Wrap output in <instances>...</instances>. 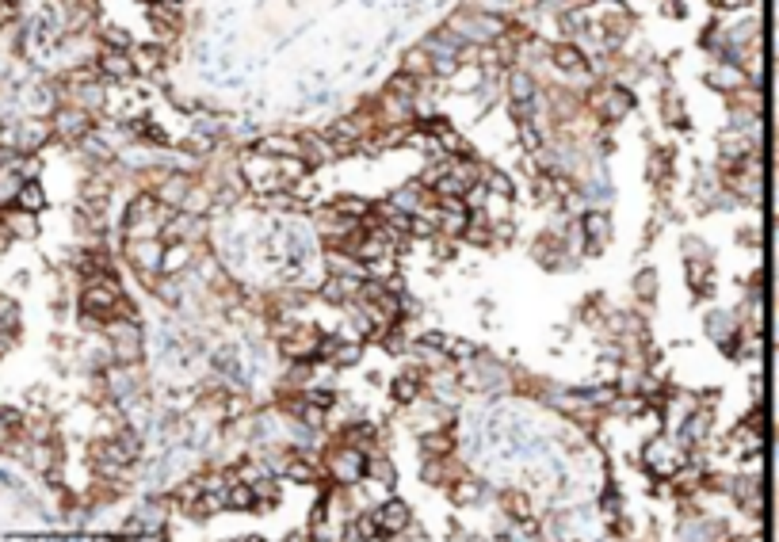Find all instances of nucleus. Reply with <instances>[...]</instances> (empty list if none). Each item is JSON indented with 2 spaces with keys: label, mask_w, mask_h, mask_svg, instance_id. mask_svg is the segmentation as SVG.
Here are the masks:
<instances>
[{
  "label": "nucleus",
  "mask_w": 779,
  "mask_h": 542,
  "mask_svg": "<svg viewBox=\"0 0 779 542\" xmlns=\"http://www.w3.org/2000/svg\"><path fill=\"white\" fill-rule=\"evenodd\" d=\"M309 401H314L317 408H325V405L337 401V393H329V390H309Z\"/></svg>",
  "instance_id": "44"
},
{
  "label": "nucleus",
  "mask_w": 779,
  "mask_h": 542,
  "mask_svg": "<svg viewBox=\"0 0 779 542\" xmlns=\"http://www.w3.org/2000/svg\"><path fill=\"white\" fill-rule=\"evenodd\" d=\"M642 462H645V470L653 473V478H673L676 470H680V455H676L673 451V443L669 439H650V443H645V451H642Z\"/></svg>",
  "instance_id": "2"
},
{
  "label": "nucleus",
  "mask_w": 779,
  "mask_h": 542,
  "mask_svg": "<svg viewBox=\"0 0 779 542\" xmlns=\"http://www.w3.org/2000/svg\"><path fill=\"white\" fill-rule=\"evenodd\" d=\"M252 504H256L252 485H229V493H226V508H252Z\"/></svg>",
  "instance_id": "24"
},
{
  "label": "nucleus",
  "mask_w": 779,
  "mask_h": 542,
  "mask_svg": "<svg viewBox=\"0 0 779 542\" xmlns=\"http://www.w3.org/2000/svg\"><path fill=\"white\" fill-rule=\"evenodd\" d=\"M50 126L58 130L65 141H81V138H88V130H92V119H88V111H81V107H61Z\"/></svg>",
  "instance_id": "3"
},
{
  "label": "nucleus",
  "mask_w": 779,
  "mask_h": 542,
  "mask_svg": "<svg viewBox=\"0 0 779 542\" xmlns=\"http://www.w3.org/2000/svg\"><path fill=\"white\" fill-rule=\"evenodd\" d=\"M268 157V153H275V157H291V153H302V141L298 138H283V134H272V138H264L260 146H256Z\"/></svg>",
  "instance_id": "12"
},
{
  "label": "nucleus",
  "mask_w": 779,
  "mask_h": 542,
  "mask_svg": "<svg viewBox=\"0 0 779 542\" xmlns=\"http://www.w3.org/2000/svg\"><path fill=\"white\" fill-rule=\"evenodd\" d=\"M287 473H291V478H298V481H314V470H309L306 462H291V466H287Z\"/></svg>",
  "instance_id": "43"
},
{
  "label": "nucleus",
  "mask_w": 779,
  "mask_h": 542,
  "mask_svg": "<svg viewBox=\"0 0 779 542\" xmlns=\"http://www.w3.org/2000/svg\"><path fill=\"white\" fill-rule=\"evenodd\" d=\"M710 84H741V73L738 69H718V73H710Z\"/></svg>",
  "instance_id": "41"
},
{
  "label": "nucleus",
  "mask_w": 779,
  "mask_h": 542,
  "mask_svg": "<svg viewBox=\"0 0 779 542\" xmlns=\"http://www.w3.org/2000/svg\"><path fill=\"white\" fill-rule=\"evenodd\" d=\"M367 473H371L374 481H382V485H394V481H397L394 462H386V458H367Z\"/></svg>",
  "instance_id": "22"
},
{
  "label": "nucleus",
  "mask_w": 779,
  "mask_h": 542,
  "mask_svg": "<svg viewBox=\"0 0 779 542\" xmlns=\"http://www.w3.org/2000/svg\"><path fill=\"white\" fill-rule=\"evenodd\" d=\"M252 493H256V501H279V485H275L272 478H260V481H252Z\"/></svg>",
  "instance_id": "34"
},
{
  "label": "nucleus",
  "mask_w": 779,
  "mask_h": 542,
  "mask_svg": "<svg viewBox=\"0 0 779 542\" xmlns=\"http://www.w3.org/2000/svg\"><path fill=\"white\" fill-rule=\"evenodd\" d=\"M138 65H142V69H157V65H161V50H157V46L138 50Z\"/></svg>",
  "instance_id": "38"
},
{
  "label": "nucleus",
  "mask_w": 779,
  "mask_h": 542,
  "mask_svg": "<svg viewBox=\"0 0 779 542\" xmlns=\"http://www.w3.org/2000/svg\"><path fill=\"white\" fill-rule=\"evenodd\" d=\"M500 504L512 512V519H520V523H531V504H527L524 493H512V489H508L505 496H500Z\"/></svg>",
  "instance_id": "18"
},
{
  "label": "nucleus",
  "mask_w": 779,
  "mask_h": 542,
  "mask_svg": "<svg viewBox=\"0 0 779 542\" xmlns=\"http://www.w3.org/2000/svg\"><path fill=\"white\" fill-rule=\"evenodd\" d=\"M359 344H337V351H332V363H340V367H348V363L359 359Z\"/></svg>",
  "instance_id": "33"
},
{
  "label": "nucleus",
  "mask_w": 779,
  "mask_h": 542,
  "mask_svg": "<svg viewBox=\"0 0 779 542\" xmlns=\"http://www.w3.org/2000/svg\"><path fill=\"white\" fill-rule=\"evenodd\" d=\"M104 199H107V184L99 180V176H92V180L84 184V203L96 206V203H104Z\"/></svg>",
  "instance_id": "31"
},
{
  "label": "nucleus",
  "mask_w": 779,
  "mask_h": 542,
  "mask_svg": "<svg viewBox=\"0 0 779 542\" xmlns=\"http://www.w3.org/2000/svg\"><path fill=\"white\" fill-rule=\"evenodd\" d=\"M138 356H142L138 328L130 325V321H115V325H111V359H115L119 367H134Z\"/></svg>",
  "instance_id": "1"
},
{
  "label": "nucleus",
  "mask_w": 779,
  "mask_h": 542,
  "mask_svg": "<svg viewBox=\"0 0 779 542\" xmlns=\"http://www.w3.org/2000/svg\"><path fill=\"white\" fill-rule=\"evenodd\" d=\"M413 84H417V81H413V76H409V73H397V76H394V84H390V92H394L397 99H409V96L417 92Z\"/></svg>",
  "instance_id": "32"
},
{
  "label": "nucleus",
  "mask_w": 779,
  "mask_h": 542,
  "mask_svg": "<svg viewBox=\"0 0 779 542\" xmlns=\"http://www.w3.org/2000/svg\"><path fill=\"white\" fill-rule=\"evenodd\" d=\"M466 226H470V206H466L462 199H443L440 229H447V234H466Z\"/></svg>",
  "instance_id": "6"
},
{
  "label": "nucleus",
  "mask_w": 779,
  "mask_h": 542,
  "mask_svg": "<svg viewBox=\"0 0 779 542\" xmlns=\"http://www.w3.org/2000/svg\"><path fill=\"white\" fill-rule=\"evenodd\" d=\"M436 256H443V260L455 256V245H447V241H436Z\"/></svg>",
  "instance_id": "46"
},
{
  "label": "nucleus",
  "mask_w": 779,
  "mask_h": 542,
  "mask_svg": "<svg viewBox=\"0 0 779 542\" xmlns=\"http://www.w3.org/2000/svg\"><path fill=\"white\" fill-rule=\"evenodd\" d=\"M302 416L309 420V428H317V424H321V408H317V405H314V408H302Z\"/></svg>",
  "instance_id": "45"
},
{
  "label": "nucleus",
  "mask_w": 779,
  "mask_h": 542,
  "mask_svg": "<svg viewBox=\"0 0 779 542\" xmlns=\"http://www.w3.org/2000/svg\"><path fill=\"white\" fill-rule=\"evenodd\" d=\"M99 69H104L107 76H130L134 73V61H130L126 54H119V50H104L99 54Z\"/></svg>",
  "instance_id": "11"
},
{
  "label": "nucleus",
  "mask_w": 779,
  "mask_h": 542,
  "mask_svg": "<svg viewBox=\"0 0 779 542\" xmlns=\"http://www.w3.org/2000/svg\"><path fill=\"white\" fill-rule=\"evenodd\" d=\"M12 16H16L12 4H0V24H4V19H12Z\"/></svg>",
  "instance_id": "47"
},
{
  "label": "nucleus",
  "mask_w": 779,
  "mask_h": 542,
  "mask_svg": "<svg viewBox=\"0 0 779 542\" xmlns=\"http://www.w3.org/2000/svg\"><path fill=\"white\" fill-rule=\"evenodd\" d=\"M329 138H337V141H355V138H359V126H355L352 119H340V123L329 126Z\"/></svg>",
  "instance_id": "30"
},
{
  "label": "nucleus",
  "mask_w": 779,
  "mask_h": 542,
  "mask_svg": "<svg viewBox=\"0 0 779 542\" xmlns=\"http://www.w3.org/2000/svg\"><path fill=\"white\" fill-rule=\"evenodd\" d=\"M653 291H658V271H653V268H645V271L638 275V279H634V294L650 302V298H653Z\"/></svg>",
  "instance_id": "27"
},
{
  "label": "nucleus",
  "mask_w": 779,
  "mask_h": 542,
  "mask_svg": "<svg viewBox=\"0 0 779 542\" xmlns=\"http://www.w3.org/2000/svg\"><path fill=\"white\" fill-rule=\"evenodd\" d=\"M707 328H710V336H715V340H722V344H726V336H730V321L722 317V313H710V317H707Z\"/></svg>",
  "instance_id": "35"
},
{
  "label": "nucleus",
  "mask_w": 779,
  "mask_h": 542,
  "mask_svg": "<svg viewBox=\"0 0 779 542\" xmlns=\"http://www.w3.org/2000/svg\"><path fill=\"white\" fill-rule=\"evenodd\" d=\"M161 195L169 199V203H184V195H187V180H184V176H169V180H164V187H161Z\"/></svg>",
  "instance_id": "28"
},
{
  "label": "nucleus",
  "mask_w": 779,
  "mask_h": 542,
  "mask_svg": "<svg viewBox=\"0 0 779 542\" xmlns=\"http://www.w3.org/2000/svg\"><path fill=\"white\" fill-rule=\"evenodd\" d=\"M0 222L8 226V234H12V237H35L39 234L35 214H27V210H8V214H0Z\"/></svg>",
  "instance_id": "9"
},
{
  "label": "nucleus",
  "mask_w": 779,
  "mask_h": 542,
  "mask_svg": "<svg viewBox=\"0 0 779 542\" xmlns=\"http://www.w3.org/2000/svg\"><path fill=\"white\" fill-rule=\"evenodd\" d=\"M417 393H420V386H417V374H402V378L394 382V397H397V401H402V405H405V401H413Z\"/></svg>",
  "instance_id": "25"
},
{
  "label": "nucleus",
  "mask_w": 779,
  "mask_h": 542,
  "mask_svg": "<svg viewBox=\"0 0 779 542\" xmlns=\"http://www.w3.org/2000/svg\"><path fill=\"white\" fill-rule=\"evenodd\" d=\"M512 104H535V81H531L527 73H512Z\"/></svg>",
  "instance_id": "16"
},
{
  "label": "nucleus",
  "mask_w": 779,
  "mask_h": 542,
  "mask_svg": "<svg viewBox=\"0 0 779 542\" xmlns=\"http://www.w3.org/2000/svg\"><path fill=\"white\" fill-rule=\"evenodd\" d=\"M374 523L382 535H402L409 527V508L402 501H386L382 508H374Z\"/></svg>",
  "instance_id": "5"
},
{
  "label": "nucleus",
  "mask_w": 779,
  "mask_h": 542,
  "mask_svg": "<svg viewBox=\"0 0 779 542\" xmlns=\"http://www.w3.org/2000/svg\"><path fill=\"white\" fill-rule=\"evenodd\" d=\"M187 260H192V249H187V245H180V249H164L161 271H176V268H184Z\"/></svg>",
  "instance_id": "26"
},
{
  "label": "nucleus",
  "mask_w": 779,
  "mask_h": 542,
  "mask_svg": "<svg viewBox=\"0 0 779 542\" xmlns=\"http://www.w3.org/2000/svg\"><path fill=\"white\" fill-rule=\"evenodd\" d=\"M104 39H107V46H111V50H115V46H119V50H126V46H130L126 31H115V27H107V31H104Z\"/></svg>",
  "instance_id": "39"
},
{
  "label": "nucleus",
  "mask_w": 779,
  "mask_h": 542,
  "mask_svg": "<svg viewBox=\"0 0 779 542\" xmlns=\"http://www.w3.org/2000/svg\"><path fill=\"white\" fill-rule=\"evenodd\" d=\"M16 203H19V210H27V214H39V210L46 206V195H42V187L35 180H27L24 187H19Z\"/></svg>",
  "instance_id": "15"
},
{
  "label": "nucleus",
  "mask_w": 779,
  "mask_h": 542,
  "mask_svg": "<svg viewBox=\"0 0 779 542\" xmlns=\"http://www.w3.org/2000/svg\"><path fill=\"white\" fill-rule=\"evenodd\" d=\"M482 493H485L482 481H470V478H466V481L455 485L451 496H455V504H474V501H482Z\"/></svg>",
  "instance_id": "21"
},
{
  "label": "nucleus",
  "mask_w": 779,
  "mask_h": 542,
  "mask_svg": "<svg viewBox=\"0 0 779 542\" xmlns=\"http://www.w3.org/2000/svg\"><path fill=\"white\" fill-rule=\"evenodd\" d=\"M27 180H19V176L12 172V169H0V206L8 203V199H16L19 195V187H24Z\"/></svg>",
  "instance_id": "23"
},
{
  "label": "nucleus",
  "mask_w": 779,
  "mask_h": 542,
  "mask_svg": "<svg viewBox=\"0 0 779 542\" xmlns=\"http://www.w3.org/2000/svg\"><path fill=\"white\" fill-rule=\"evenodd\" d=\"M447 351H455L459 359H474V356H477V348H474V344H466V340H451Z\"/></svg>",
  "instance_id": "42"
},
{
  "label": "nucleus",
  "mask_w": 779,
  "mask_h": 542,
  "mask_svg": "<svg viewBox=\"0 0 779 542\" xmlns=\"http://www.w3.org/2000/svg\"><path fill=\"white\" fill-rule=\"evenodd\" d=\"M585 234H588V252H600L607 245V237H611V226H607V218L600 214V210H588L585 214Z\"/></svg>",
  "instance_id": "7"
},
{
  "label": "nucleus",
  "mask_w": 779,
  "mask_h": 542,
  "mask_svg": "<svg viewBox=\"0 0 779 542\" xmlns=\"http://www.w3.org/2000/svg\"><path fill=\"white\" fill-rule=\"evenodd\" d=\"M707 424H710V413L703 408V413H692L684 420V443H699V439L707 436Z\"/></svg>",
  "instance_id": "19"
},
{
  "label": "nucleus",
  "mask_w": 779,
  "mask_h": 542,
  "mask_svg": "<svg viewBox=\"0 0 779 542\" xmlns=\"http://www.w3.org/2000/svg\"><path fill=\"white\" fill-rule=\"evenodd\" d=\"M443 470H447V462H443V466L440 462H428V466L420 470V478H425L428 485H436V481H443Z\"/></svg>",
  "instance_id": "40"
},
{
  "label": "nucleus",
  "mask_w": 779,
  "mask_h": 542,
  "mask_svg": "<svg viewBox=\"0 0 779 542\" xmlns=\"http://www.w3.org/2000/svg\"><path fill=\"white\" fill-rule=\"evenodd\" d=\"M99 104H104V88H96V84L81 88V111L84 107H99Z\"/></svg>",
  "instance_id": "37"
},
{
  "label": "nucleus",
  "mask_w": 779,
  "mask_h": 542,
  "mask_svg": "<svg viewBox=\"0 0 779 542\" xmlns=\"http://www.w3.org/2000/svg\"><path fill=\"white\" fill-rule=\"evenodd\" d=\"M363 470H367V455H363V451H340V455L329 458V478L340 481V485L359 481Z\"/></svg>",
  "instance_id": "4"
},
{
  "label": "nucleus",
  "mask_w": 779,
  "mask_h": 542,
  "mask_svg": "<svg viewBox=\"0 0 779 542\" xmlns=\"http://www.w3.org/2000/svg\"><path fill=\"white\" fill-rule=\"evenodd\" d=\"M554 61L562 65V69H585V54L573 46V42H562V46H554Z\"/></svg>",
  "instance_id": "17"
},
{
  "label": "nucleus",
  "mask_w": 779,
  "mask_h": 542,
  "mask_svg": "<svg viewBox=\"0 0 779 542\" xmlns=\"http://www.w3.org/2000/svg\"><path fill=\"white\" fill-rule=\"evenodd\" d=\"M451 447H455V436H451V431H428V436H420V451H428L432 458L451 455Z\"/></svg>",
  "instance_id": "14"
},
{
  "label": "nucleus",
  "mask_w": 779,
  "mask_h": 542,
  "mask_svg": "<svg viewBox=\"0 0 779 542\" xmlns=\"http://www.w3.org/2000/svg\"><path fill=\"white\" fill-rule=\"evenodd\" d=\"M317 340H321V336L314 333V328H302L298 336H283V351H287L291 359H294V356H314V351H317Z\"/></svg>",
  "instance_id": "10"
},
{
  "label": "nucleus",
  "mask_w": 779,
  "mask_h": 542,
  "mask_svg": "<svg viewBox=\"0 0 779 542\" xmlns=\"http://www.w3.org/2000/svg\"><path fill=\"white\" fill-rule=\"evenodd\" d=\"M50 130H54V126H46V123H35V119H31V123H24V126H19L16 149H19V153H27V157H31V153H35V149L42 146V141H46V134H50Z\"/></svg>",
  "instance_id": "8"
},
{
  "label": "nucleus",
  "mask_w": 779,
  "mask_h": 542,
  "mask_svg": "<svg viewBox=\"0 0 779 542\" xmlns=\"http://www.w3.org/2000/svg\"><path fill=\"white\" fill-rule=\"evenodd\" d=\"M604 99H607V119H622L634 107V96L627 92V88H604Z\"/></svg>",
  "instance_id": "13"
},
{
  "label": "nucleus",
  "mask_w": 779,
  "mask_h": 542,
  "mask_svg": "<svg viewBox=\"0 0 779 542\" xmlns=\"http://www.w3.org/2000/svg\"><path fill=\"white\" fill-rule=\"evenodd\" d=\"M337 210L340 218H367V210H371V203L367 199H355V195H344V199H337Z\"/></svg>",
  "instance_id": "20"
},
{
  "label": "nucleus",
  "mask_w": 779,
  "mask_h": 542,
  "mask_svg": "<svg viewBox=\"0 0 779 542\" xmlns=\"http://www.w3.org/2000/svg\"><path fill=\"white\" fill-rule=\"evenodd\" d=\"M466 237H470V245H489L493 241V234L482 226V214H470V226H466Z\"/></svg>",
  "instance_id": "29"
},
{
  "label": "nucleus",
  "mask_w": 779,
  "mask_h": 542,
  "mask_svg": "<svg viewBox=\"0 0 779 542\" xmlns=\"http://www.w3.org/2000/svg\"><path fill=\"white\" fill-rule=\"evenodd\" d=\"M485 187H489V191H497V195H512V180H508L505 172H489Z\"/></svg>",
  "instance_id": "36"
}]
</instances>
